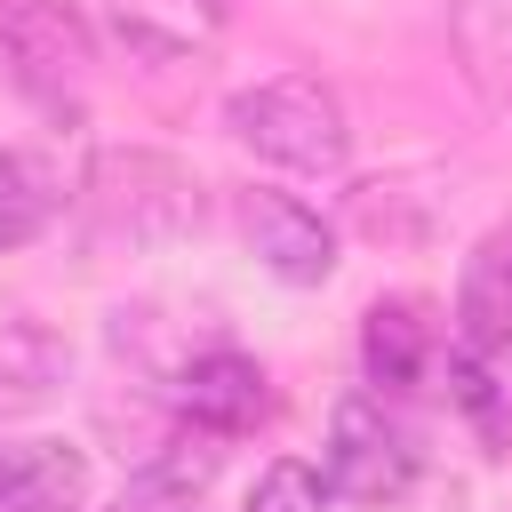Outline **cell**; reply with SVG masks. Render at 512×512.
<instances>
[{"label": "cell", "mask_w": 512, "mask_h": 512, "mask_svg": "<svg viewBox=\"0 0 512 512\" xmlns=\"http://www.w3.org/2000/svg\"><path fill=\"white\" fill-rule=\"evenodd\" d=\"M200 232V176L152 144H104L80 176V240L96 256H144Z\"/></svg>", "instance_id": "cell-1"}, {"label": "cell", "mask_w": 512, "mask_h": 512, "mask_svg": "<svg viewBox=\"0 0 512 512\" xmlns=\"http://www.w3.org/2000/svg\"><path fill=\"white\" fill-rule=\"evenodd\" d=\"M224 128L288 176H344V160H352V112L320 72H272V80L240 88L224 104Z\"/></svg>", "instance_id": "cell-2"}, {"label": "cell", "mask_w": 512, "mask_h": 512, "mask_svg": "<svg viewBox=\"0 0 512 512\" xmlns=\"http://www.w3.org/2000/svg\"><path fill=\"white\" fill-rule=\"evenodd\" d=\"M328 496L344 504H400L416 488V440L392 416L384 392H344L328 416V456H320Z\"/></svg>", "instance_id": "cell-3"}, {"label": "cell", "mask_w": 512, "mask_h": 512, "mask_svg": "<svg viewBox=\"0 0 512 512\" xmlns=\"http://www.w3.org/2000/svg\"><path fill=\"white\" fill-rule=\"evenodd\" d=\"M88 72V32L64 0H0V80L40 96V104H64Z\"/></svg>", "instance_id": "cell-4"}, {"label": "cell", "mask_w": 512, "mask_h": 512, "mask_svg": "<svg viewBox=\"0 0 512 512\" xmlns=\"http://www.w3.org/2000/svg\"><path fill=\"white\" fill-rule=\"evenodd\" d=\"M232 216H240L248 256H256L272 280H288V288H320V280L336 272V232H328L320 208H304L296 192H264V184H248V192L232 200Z\"/></svg>", "instance_id": "cell-5"}, {"label": "cell", "mask_w": 512, "mask_h": 512, "mask_svg": "<svg viewBox=\"0 0 512 512\" xmlns=\"http://www.w3.org/2000/svg\"><path fill=\"white\" fill-rule=\"evenodd\" d=\"M168 400H176L184 424H200V432H216V440L256 432V424L272 416V384H264V368H256L248 352H232V344L192 352V360L168 376Z\"/></svg>", "instance_id": "cell-6"}, {"label": "cell", "mask_w": 512, "mask_h": 512, "mask_svg": "<svg viewBox=\"0 0 512 512\" xmlns=\"http://www.w3.org/2000/svg\"><path fill=\"white\" fill-rule=\"evenodd\" d=\"M360 376L384 400H400V392L440 376V328H432L424 296H376L360 312Z\"/></svg>", "instance_id": "cell-7"}, {"label": "cell", "mask_w": 512, "mask_h": 512, "mask_svg": "<svg viewBox=\"0 0 512 512\" xmlns=\"http://www.w3.org/2000/svg\"><path fill=\"white\" fill-rule=\"evenodd\" d=\"M232 8H240V0H104L112 32H120L136 56H152V64H176V56L208 48V40L232 24Z\"/></svg>", "instance_id": "cell-8"}, {"label": "cell", "mask_w": 512, "mask_h": 512, "mask_svg": "<svg viewBox=\"0 0 512 512\" xmlns=\"http://www.w3.org/2000/svg\"><path fill=\"white\" fill-rule=\"evenodd\" d=\"M456 344L472 352H512V224L488 232L472 256H464V280H456Z\"/></svg>", "instance_id": "cell-9"}, {"label": "cell", "mask_w": 512, "mask_h": 512, "mask_svg": "<svg viewBox=\"0 0 512 512\" xmlns=\"http://www.w3.org/2000/svg\"><path fill=\"white\" fill-rule=\"evenodd\" d=\"M64 376H72V352H64L56 328H40V320H0V424L40 416V408L64 392Z\"/></svg>", "instance_id": "cell-10"}, {"label": "cell", "mask_w": 512, "mask_h": 512, "mask_svg": "<svg viewBox=\"0 0 512 512\" xmlns=\"http://www.w3.org/2000/svg\"><path fill=\"white\" fill-rule=\"evenodd\" d=\"M88 456L72 440H0V512H40V504H80Z\"/></svg>", "instance_id": "cell-11"}, {"label": "cell", "mask_w": 512, "mask_h": 512, "mask_svg": "<svg viewBox=\"0 0 512 512\" xmlns=\"http://www.w3.org/2000/svg\"><path fill=\"white\" fill-rule=\"evenodd\" d=\"M448 48H456V72L488 104H512V0H456Z\"/></svg>", "instance_id": "cell-12"}, {"label": "cell", "mask_w": 512, "mask_h": 512, "mask_svg": "<svg viewBox=\"0 0 512 512\" xmlns=\"http://www.w3.org/2000/svg\"><path fill=\"white\" fill-rule=\"evenodd\" d=\"M56 216H64V176H56L40 152L0 144V256H8V248H32Z\"/></svg>", "instance_id": "cell-13"}, {"label": "cell", "mask_w": 512, "mask_h": 512, "mask_svg": "<svg viewBox=\"0 0 512 512\" xmlns=\"http://www.w3.org/2000/svg\"><path fill=\"white\" fill-rule=\"evenodd\" d=\"M440 384H448V400L464 408V424L480 432V448H488V456H504V448H512V400H504V384H496L488 352H472V344L440 352Z\"/></svg>", "instance_id": "cell-14"}, {"label": "cell", "mask_w": 512, "mask_h": 512, "mask_svg": "<svg viewBox=\"0 0 512 512\" xmlns=\"http://www.w3.org/2000/svg\"><path fill=\"white\" fill-rule=\"evenodd\" d=\"M240 512H328V480H320L312 464L280 456V464H264V472H256V488H248V504H240Z\"/></svg>", "instance_id": "cell-15"}, {"label": "cell", "mask_w": 512, "mask_h": 512, "mask_svg": "<svg viewBox=\"0 0 512 512\" xmlns=\"http://www.w3.org/2000/svg\"><path fill=\"white\" fill-rule=\"evenodd\" d=\"M104 512H200V496H192V488H168V480H152V472H136Z\"/></svg>", "instance_id": "cell-16"}, {"label": "cell", "mask_w": 512, "mask_h": 512, "mask_svg": "<svg viewBox=\"0 0 512 512\" xmlns=\"http://www.w3.org/2000/svg\"><path fill=\"white\" fill-rule=\"evenodd\" d=\"M40 512H80V504H40Z\"/></svg>", "instance_id": "cell-17"}]
</instances>
